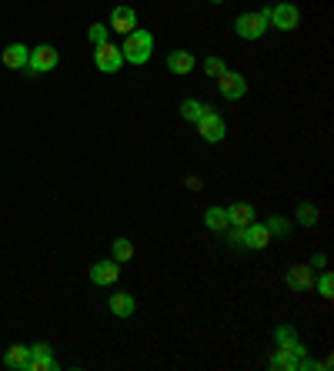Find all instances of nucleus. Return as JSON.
Wrapping results in <instances>:
<instances>
[{
	"instance_id": "nucleus-24",
	"label": "nucleus",
	"mask_w": 334,
	"mask_h": 371,
	"mask_svg": "<svg viewBox=\"0 0 334 371\" xmlns=\"http://www.w3.org/2000/svg\"><path fill=\"white\" fill-rule=\"evenodd\" d=\"M295 214H297V224H304V228H314V224H318V207L311 205V201H301Z\"/></svg>"
},
{
	"instance_id": "nucleus-15",
	"label": "nucleus",
	"mask_w": 334,
	"mask_h": 371,
	"mask_svg": "<svg viewBox=\"0 0 334 371\" xmlns=\"http://www.w3.org/2000/svg\"><path fill=\"white\" fill-rule=\"evenodd\" d=\"M111 315L120 321H128L134 311H137V301H134V295H128V291H117V295H111Z\"/></svg>"
},
{
	"instance_id": "nucleus-29",
	"label": "nucleus",
	"mask_w": 334,
	"mask_h": 371,
	"mask_svg": "<svg viewBox=\"0 0 334 371\" xmlns=\"http://www.w3.org/2000/svg\"><path fill=\"white\" fill-rule=\"evenodd\" d=\"M211 4H224V0H211Z\"/></svg>"
},
{
	"instance_id": "nucleus-16",
	"label": "nucleus",
	"mask_w": 334,
	"mask_h": 371,
	"mask_svg": "<svg viewBox=\"0 0 334 371\" xmlns=\"http://www.w3.org/2000/svg\"><path fill=\"white\" fill-rule=\"evenodd\" d=\"M287 288H291V291H311V288H314L311 268H304V264H291V268H287Z\"/></svg>"
},
{
	"instance_id": "nucleus-5",
	"label": "nucleus",
	"mask_w": 334,
	"mask_h": 371,
	"mask_svg": "<svg viewBox=\"0 0 334 371\" xmlns=\"http://www.w3.org/2000/svg\"><path fill=\"white\" fill-rule=\"evenodd\" d=\"M197 134H201V141H207V144H221L224 141V134H228V121H224L218 111L207 107L204 117L197 121Z\"/></svg>"
},
{
	"instance_id": "nucleus-27",
	"label": "nucleus",
	"mask_w": 334,
	"mask_h": 371,
	"mask_svg": "<svg viewBox=\"0 0 334 371\" xmlns=\"http://www.w3.org/2000/svg\"><path fill=\"white\" fill-rule=\"evenodd\" d=\"M224 71H228V64H224L221 57H207V61H204V74L207 77H221Z\"/></svg>"
},
{
	"instance_id": "nucleus-8",
	"label": "nucleus",
	"mask_w": 334,
	"mask_h": 371,
	"mask_svg": "<svg viewBox=\"0 0 334 371\" xmlns=\"http://www.w3.org/2000/svg\"><path fill=\"white\" fill-rule=\"evenodd\" d=\"M241 248H247V251H264L271 244V234H268V228L264 224H257V221H251L247 228H241Z\"/></svg>"
},
{
	"instance_id": "nucleus-20",
	"label": "nucleus",
	"mask_w": 334,
	"mask_h": 371,
	"mask_svg": "<svg viewBox=\"0 0 334 371\" xmlns=\"http://www.w3.org/2000/svg\"><path fill=\"white\" fill-rule=\"evenodd\" d=\"M204 228L207 231H224L228 228V214H224V207H207L204 211Z\"/></svg>"
},
{
	"instance_id": "nucleus-13",
	"label": "nucleus",
	"mask_w": 334,
	"mask_h": 371,
	"mask_svg": "<svg viewBox=\"0 0 334 371\" xmlns=\"http://www.w3.org/2000/svg\"><path fill=\"white\" fill-rule=\"evenodd\" d=\"M164 64L171 74H191L194 67H197V57H194L191 51H171Z\"/></svg>"
},
{
	"instance_id": "nucleus-6",
	"label": "nucleus",
	"mask_w": 334,
	"mask_h": 371,
	"mask_svg": "<svg viewBox=\"0 0 334 371\" xmlns=\"http://www.w3.org/2000/svg\"><path fill=\"white\" fill-rule=\"evenodd\" d=\"M57 61H61V54L54 51L51 44H40V47H34L30 57H27V71H30V74H47V71L57 67Z\"/></svg>"
},
{
	"instance_id": "nucleus-2",
	"label": "nucleus",
	"mask_w": 334,
	"mask_h": 371,
	"mask_svg": "<svg viewBox=\"0 0 334 371\" xmlns=\"http://www.w3.org/2000/svg\"><path fill=\"white\" fill-rule=\"evenodd\" d=\"M268 27H271L268 7H261V11L241 13V17L234 20V34H237L241 40H261L264 34H268Z\"/></svg>"
},
{
	"instance_id": "nucleus-9",
	"label": "nucleus",
	"mask_w": 334,
	"mask_h": 371,
	"mask_svg": "<svg viewBox=\"0 0 334 371\" xmlns=\"http://www.w3.org/2000/svg\"><path fill=\"white\" fill-rule=\"evenodd\" d=\"M57 361H54V351L47 341H37L30 345V358H27V371H54Z\"/></svg>"
},
{
	"instance_id": "nucleus-1",
	"label": "nucleus",
	"mask_w": 334,
	"mask_h": 371,
	"mask_svg": "<svg viewBox=\"0 0 334 371\" xmlns=\"http://www.w3.org/2000/svg\"><path fill=\"white\" fill-rule=\"evenodd\" d=\"M120 54H124V61L134 67H141L151 61V54H154V34L151 30H144V27H134L124 44H120Z\"/></svg>"
},
{
	"instance_id": "nucleus-22",
	"label": "nucleus",
	"mask_w": 334,
	"mask_h": 371,
	"mask_svg": "<svg viewBox=\"0 0 334 371\" xmlns=\"http://www.w3.org/2000/svg\"><path fill=\"white\" fill-rule=\"evenodd\" d=\"M117 264H128L130 257H134V241L130 238H114V255H111Z\"/></svg>"
},
{
	"instance_id": "nucleus-12",
	"label": "nucleus",
	"mask_w": 334,
	"mask_h": 371,
	"mask_svg": "<svg viewBox=\"0 0 334 371\" xmlns=\"http://www.w3.org/2000/svg\"><path fill=\"white\" fill-rule=\"evenodd\" d=\"M27 57H30V47H27V44H7L4 54H0V61H4L7 71H24Z\"/></svg>"
},
{
	"instance_id": "nucleus-10",
	"label": "nucleus",
	"mask_w": 334,
	"mask_h": 371,
	"mask_svg": "<svg viewBox=\"0 0 334 371\" xmlns=\"http://www.w3.org/2000/svg\"><path fill=\"white\" fill-rule=\"evenodd\" d=\"M107 27L128 37L130 30L137 27V11H134V7H114V11H111V20H107Z\"/></svg>"
},
{
	"instance_id": "nucleus-7",
	"label": "nucleus",
	"mask_w": 334,
	"mask_h": 371,
	"mask_svg": "<svg viewBox=\"0 0 334 371\" xmlns=\"http://www.w3.org/2000/svg\"><path fill=\"white\" fill-rule=\"evenodd\" d=\"M218 87H221V97H228V101H241L247 94V80L237 71H224L218 77Z\"/></svg>"
},
{
	"instance_id": "nucleus-4",
	"label": "nucleus",
	"mask_w": 334,
	"mask_h": 371,
	"mask_svg": "<svg viewBox=\"0 0 334 371\" xmlns=\"http://www.w3.org/2000/svg\"><path fill=\"white\" fill-rule=\"evenodd\" d=\"M268 20L271 27H278V30H284V34H291V30H297L301 27V11H297L295 4H274V7H268Z\"/></svg>"
},
{
	"instance_id": "nucleus-25",
	"label": "nucleus",
	"mask_w": 334,
	"mask_h": 371,
	"mask_svg": "<svg viewBox=\"0 0 334 371\" xmlns=\"http://www.w3.org/2000/svg\"><path fill=\"white\" fill-rule=\"evenodd\" d=\"M318 295H321L324 301H331L334 298V274L331 271H324L321 278H318Z\"/></svg>"
},
{
	"instance_id": "nucleus-28",
	"label": "nucleus",
	"mask_w": 334,
	"mask_h": 371,
	"mask_svg": "<svg viewBox=\"0 0 334 371\" xmlns=\"http://www.w3.org/2000/svg\"><path fill=\"white\" fill-rule=\"evenodd\" d=\"M324 261H328L324 255H314V261H311V268H324Z\"/></svg>"
},
{
	"instance_id": "nucleus-21",
	"label": "nucleus",
	"mask_w": 334,
	"mask_h": 371,
	"mask_svg": "<svg viewBox=\"0 0 334 371\" xmlns=\"http://www.w3.org/2000/svg\"><path fill=\"white\" fill-rule=\"evenodd\" d=\"M274 345H278V348L297 345V328H295V324H278V328H274Z\"/></svg>"
},
{
	"instance_id": "nucleus-17",
	"label": "nucleus",
	"mask_w": 334,
	"mask_h": 371,
	"mask_svg": "<svg viewBox=\"0 0 334 371\" xmlns=\"http://www.w3.org/2000/svg\"><path fill=\"white\" fill-rule=\"evenodd\" d=\"M27 358H30V345H11L4 351V365L11 371H27Z\"/></svg>"
},
{
	"instance_id": "nucleus-19",
	"label": "nucleus",
	"mask_w": 334,
	"mask_h": 371,
	"mask_svg": "<svg viewBox=\"0 0 334 371\" xmlns=\"http://www.w3.org/2000/svg\"><path fill=\"white\" fill-rule=\"evenodd\" d=\"M204 111H207V104L197 101V97H184V101H180V117L191 121V124H197V121L204 117Z\"/></svg>"
},
{
	"instance_id": "nucleus-26",
	"label": "nucleus",
	"mask_w": 334,
	"mask_h": 371,
	"mask_svg": "<svg viewBox=\"0 0 334 371\" xmlns=\"http://www.w3.org/2000/svg\"><path fill=\"white\" fill-rule=\"evenodd\" d=\"M107 37H111V27H107V24H94L87 30V40L94 44V47H97V44H104Z\"/></svg>"
},
{
	"instance_id": "nucleus-11",
	"label": "nucleus",
	"mask_w": 334,
	"mask_h": 371,
	"mask_svg": "<svg viewBox=\"0 0 334 371\" xmlns=\"http://www.w3.org/2000/svg\"><path fill=\"white\" fill-rule=\"evenodd\" d=\"M120 278V264H117L114 257H107V261H97V264H90V281L94 284H114Z\"/></svg>"
},
{
	"instance_id": "nucleus-18",
	"label": "nucleus",
	"mask_w": 334,
	"mask_h": 371,
	"mask_svg": "<svg viewBox=\"0 0 334 371\" xmlns=\"http://www.w3.org/2000/svg\"><path fill=\"white\" fill-rule=\"evenodd\" d=\"M271 368L274 371H297V358L291 348H274V355H271Z\"/></svg>"
},
{
	"instance_id": "nucleus-23",
	"label": "nucleus",
	"mask_w": 334,
	"mask_h": 371,
	"mask_svg": "<svg viewBox=\"0 0 334 371\" xmlns=\"http://www.w3.org/2000/svg\"><path fill=\"white\" fill-rule=\"evenodd\" d=\"M264 228H268L271 238H287V234H291V221H284L281 214H271V218L264 221Z\"/></svg>"
},
{
	"instance_id": "nucleus-14",
	"label": "nucleus",
	"mask_w": 334,
	"mask_h": 371,
	"mask_svg": "<svg viewBox=\"0 0 334 371\" xmlns=\"http://www.w3.org/2000/svg\"><path fill=\"white\" fill-rule=\"evenodd\" d=\"M224 214H228V224H234V228H247L251 221H254V205H247V201H237V205L224 207Z\"/></svg>"
},
{
	"instance_id": "nucleus-3",
	"label": "nucleus",
	"mask_w": 334,
	"mask_h": 371,
	"mask_svg": "<svg viewBox=\"0 0 334 371\" xmlns=\"http://www.w3.org/2000/svg\"><path fill=\"white\" fill-rule=\"evenodd\" d=\"M94 67H97L101 74H117V71L124 67V54H120V47L111 44V40L97 44V47H94Z\"/></svg>"
}]
</instances>
